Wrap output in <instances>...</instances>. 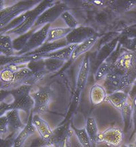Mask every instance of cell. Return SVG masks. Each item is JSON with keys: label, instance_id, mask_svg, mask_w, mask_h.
<instances>
[{"label": "cell", "instance_id": "23", "mask_svg": "<svg viewBox=\"0 0 136 147\" xmlns=\"http://www.w3.org/2000/svg\"><path fill=\"white\" fill-rule=\"evenodd\" d=\"M0 52L1 56L11 57L15 55L16 52L14 50L13 40L10 35H1L0 38Z\"/></svg>", "mask_w": 136, "mask_h": 147}, {"label": "cell", "instance_id": "24", "mask_svg": "<svg viewBox=\"0 0 136 147\" xmlns=\"http://www.w3.org/2000/svg\"><path fill=\"white\" fill-rule=\"evenodd\" d=\"M85 129L90 140H91L93 147H95L97 144V139L98 134L100 133L97 127V125L95 119L92 117H89L86 119Z\"/></svg>", "mask_w": 136, "mask_h": 147}, {"label": "cell", "instance_id": "14", "mask_svg": "<svg viewBox=\"0 0 136 147\" xmlns=\"http://www.w3.org/2000/svg\"><path fill=\"white\" fill-rule=\"evenodd\" d=\"M33 115L34 113L32 112L29 117L26 125L16 136L15 140H14V147H24V144L27 140L36 132V130L32 123Z\"/></svg>", "mask_w": 136, "mask_h": 147}, {"label": "cell", "instance_id": "37", "mask_svg": "<svg viewBox=\"0 0 136 147\" xmlns=\"http://www.w3.org/2000/svg\"><path fill=\"white\" fill-rule=\"evenodd\" d=\"M135 146H136V139H135Z\"/></svg>", "mask_w": 136, "mask_h": 147}, {"label": "cell", "instance_id": "13", "mask_svg": "<svg viewBox=\"0 0 136 147\" xmlns=\"http://www.w3.org/2000/svg\"><path fill=\"white\" fill-rule=\"evenodd\" d=\"M42 59L40 55H14L11 57L1 56V67L2 66L13 64V65H24L28 64L33 61Z\"/></svg>", "mask_w": 136, "mask_h": 147}, {"label": "cell", "instance_id": "2", "mask_svg": "<svg viewBox=\"0 0 136 147\" xmlns=\"http://www.w3.org/2000/svg\"><path fill=\"white\" fill-rule=\"evenodd\" d=\"M32 86L23 85L16 89L8 91V93L12 97V102L10 103L12 110H22L29 117L34 106L31 92Z\"/></svg>", "mask_w": 136, "mask_h": 147}, {"label": "cell", "instance_id": "10", "mask_svg": "<svg viewBox=\"0 0 136 147\" xmlns=\"http://www.w3.org/2000/svg\"><path fill=\"white\" fill-rule=\"evenodd\" d=\"M50 26L51 24H48L33 33L24 49L19 53H16L15 55L27 54L33 51L39 49L42 45H44L47 39L48 32L50 28Z\"/></svg>", "mask_w": 136, "mask_h": 147}, {"label": "cell", "instance_id": "35", "mask_svg": "<svg viewBox=\"0 0 136 147\" xmlns=\"http://www.w3.org/2000/svg\"><path fill=\"white\" fill-rule=\"evenodd\" d=\"M42 147H54L53 146H51V145H49V144H46L44 146H43Z\"/></svg>", "mask_w": 136, "mask_h": 147}, {"label": "cell", "instance_id": "36", "mask_svg": "<svg viewBox=\"0 0 136 147\" xmlns=\"http://www.w3.org/2000/svg\"><path fill=\"white\" fill-rule=\"evenodd\" d=\"M133 84H134V85H135V86H136V80H135V82H134V83H133Z\"/></svg>", "mask_w": 136, "mask_h": 147}, {"label": "cell", "instance_id": "38", "mask_svg": "<svg viewBox=\"0 0 136 147\" xmlns=\"http://www.w3.org/2000/svg\"><path fill=\"white\" fill-rule=\"evenodd\" d=\"M25 147H29V146H25Z\"/></svg>", "mask_w": 136, "mask_h": 147}, {"label": "cell", "instance_id": "33", "mask_svg": "<svg viewBox=\"0 0 136 147\" xmlns=\"http://www.w3.org/2000/svg\"><path fill=\"white\" fill-rule=\"evenodd\" d=\"M47 144L46 143L42 138H38L34 140L31 143L29 147H42L44 145Z\"/></svg>", "mask_w": 136, "mask_h": 147}, {"label": "cell", "instance_id": "11", "mask_svg": "<svg viewBox=\"0 0 136 147\" xmlns=\"http://www.w3.org/2000/svg\"><path fill=\"white\" fill-rule=\"evenodd\" d=\"M96 35H97L96 32L91 27H78L72 29L65 39L69 45H80Z\"/></svg>", "mask_w": 136, "mask_h": 147}, {"label": "cell", "instance_id": "4", "mask_svg": "<svg viewBox=\"0 0 136 147\" xmlns=\"http://www.w3.org/2000/svg\"><path fill=\"white\" fill-rule=\"evenodd\" d=\"M54 3L55 1H50V0L42 1L39 4L37 5L36 8H34V9L27 12V16L25 21H23V23L19 27H18L17 28L11 31V32H8L5 34H13L19 36L29 32L34 27L37 20L38 19L39 16L42 14V12H44L47 8L52 6Z\"/></svg>", "mask_w": 136, "mask_h": 147}, {"label": "cell", "instance_id": "32", "mask_svg": "<svg viewBox=\"0 0 136 147\" xmlns=\"http://www.w3.org/2000/svg\"><path fill=\"white\" fill-rule=\"evenodd\" d=\"M9 125L8 119L5 115H3L0 117V134H1V138H4L6 136L7 134L9 131Z\"/></svg>", "mask_w": 136, "mask_h": 147}, {"label": "cell", "instance_id": "22", "mask_svg": "<svg viewBox=\"0 0 136 147\" xmlns=\"http://www.w3.org/2000/svg\"><path fill=\"white\" fill-rule=\"evenodd\" d=\"M72 29L69 27H56L50 28L48 32L47 39L45 43H50L58 40L65 39Z\"/></svg>", "mask_w": 136, "mask_h": 147}, {"label": "cell", "instance_id": "26", "mask_svg": "<svg viewBox=\"0 0 136 147\" xmlns=\"http://www.w3.org/2000/svg\"><path fill=\"white\" fill-rule=\"evenodd\" d=\"M34 32H36V30L32 29V30L29 31V32H27L25 34L21 35V36H19L18 38H16L14 40H13V47L14 50L16 52V53H19L20 51L23 50L24 47H25V45H27V42H28L29 38H30L31 36H32V34Z\"/></svg>", "mask_w": 136, "mask_h": 147}, {"label": "cell", "instance_id": "17", "mask_svg": "<svg viewBox=\"0 0 136 147\" xmlns=\"http://www.w3.org/2000/svg\"><path fill=\"white\" fill-rule=\"evenodd\" d=\"M120 112L122 116L123 125H124L123 131L125 134H126L133 127V104H132V101L130 97L125 105L121 108Z\"/></svg>", "mask_w": 136, "mask_h": 147}, {"label": "cell", "instance_id": "18", "mask_svg": "<svg viewBox=\"0 0 136 147\" xmlns=\"http://www.w3.org/2000/svg\"><path fill=\"white\" fill-rule=\"evenodd\" d=\"M129 100V95L128 93L125 91H117L108 94L106 102H108L116 109L120 111Z\"/></svg>", "mask_w": 136, "mask_h": 147}, {"label": "cell", "instance_id": "25", "mask_svg": "<svg viewBox=\"0 0 136 147\" xmlns=\"http://www.w3.org/2000/svg\"><path fill=\"white\" fill-rule=\"evenodd\" d=\"M71 127L72 129L73 134L76 135L78 139V142L82 145V147H93L92 144L91 140H90L89 136L86 133L85 127L83 128H76L73 125L72 122L71 121Z\"/></svg>", "mask_w": 136, "mask_h": 147}, {"label": "cell", "instance_id": "7", "mask_svg": "<svg viewBox=\"0 0 136 147\" xmlns=\"http://www.w3.org/2000/svg\"><path fill=\"white\" fill-rule=\"evenodd\" d=\"M67 8V5L63 1L55 2L52 6L47 8L44 12H42V14L37 20L33 29L37 31L46 25L53 23L59 17H61V14L66 11Z\"/></svg>", "mask_w": 136, "mask_h": 147}, {"label": "cell", "instance_id": "29", "mask_svg": "<svg viewBox=\"0 0 136 147\" xmlns=\"http://www.w3.org/2000/svg\"><path fill=\"white\" fill-rule=\"evenodd\" d=\"M129 95L132 101L133 104V131L131 134V138L133 137V136L136 134V86L133 85L131 87L129 91Z\"/></svg>", "mask_w": 136, "mask_h": 147}, {"label": "cell", "instance_id": "28", "mask_svg": "<svg viewBox=\"0 0 136 147\" xmlns=\"http://www.w3.org/2000/svg\"><path fill=\"white\" fill-rule=\"evenodd\" d=\"M27 66L34 73H48L46 69L44 59H40L31 61L30 63L27 64Z\"/></svg>", "mask_w": 136, "mask_h": 147}, {"label": "cell", "instance_id": "1", "mask_svg": "<svg viewBox=\"0 0 136 147\" xmlns=\"http://www.w3.org/2000/svg\"><path fill=\"white\" fill-rule=\"evenodd\" d=\"M110 73L123 77L133 85L136 80V53L127 50L121 46Z\"/></svg>", "mask_w": 136, "mask_h": 147}, {"label": "cell", "instance_id": "8", "mask_svg": "<svg viewBox=\"0 0 136 147\" xmlns=\"http://www.w3.org/2000/svg\"><path fill=\"white\" fill-rule=\"evenodd\" d=\"M125 132L118 127H112L100 132L97 139V144H104L112 147H119L125 137Z\"/></svg>", "mask_w": 136, "mask_h": 147}, {"label": "cell", "instance_id": "20", "mask_svg": "<svg viewBox=\"0 0 136 147\" xmlns=\"http://www.w3.org/2000/svg\"><path fill=\"white\" fill-rule=\"evenodd\" d=\"M18 112V110L13 109L7 112L4 115L7 117L9 127L12 129V132H20L26 125L21 120Z\"/></svg>", "mask_w": 136, "mask_h": 147}, {"label": "cell", "instance_id": "16", "mask_svg": "<svg viewBox=\"0 0 136 147\" xmlns=\"http://www.w3.org/2000/svg\"><path fill=\"white\" fill-rule=\"evenodd\" d=\"M108 93L106 89L102 84L95 83L90 89V102L93 106H99L104 102H106Z\"/></svg>", "mask_w": 136, "mask_h": 147}, {"label": "cell", "instance_id": "27", "mask_svg": "<svg viewBox=\"0 0 136 147\" xmlns=\"http://www.w3.org/2000/svg\"><path fill=\"white\" fill-rule=\"evenodd\" d=\"M44 60L46 69L48 73L58 71L65 63V61L53 58H46L44 59Z\"/></svg>", "mask_w": 136, "mask_h": 147}, {"label": "cell", "instance_id": "12", "mask_svg": "<svg viewBox=\"0 0 136 147\" xmlns=\"http://www.w3.org/2000/svg\"><path fill=\"white\" fill-rule=\"evenodd\" d=\"M32 123L39 134L40 138H42L47 144H50L53 137V129H51L47 121L44 120L40 115H33Z\"/></svg>", "mask_w": 136, "mask_h": 147}, {"label": "cell", "instance_id": "6", "mask_svg": "<svg viewBox=\"0 0 136 147\" xmlns=\"http://www.w3.org/2000/svg\"><path fill=\"white\" fill-rule=\"evenodd\" d=\"M90 56L89 54L86 53L82 61L81 65L78 74L76 79V89L73 93V108H76L78 103L80 102L81 94L83 90L85 89L86 83H87L88 77H89L90 71Z\"/></svg>", "mask_w": 136, "mask_h": 147}, {"label": "cell", "instance_id": "5", "mask_svg": "<svg viewBox=\"0 0 136 147\" xmlns=\"http://www.w3.org/2000/svg\"><path fill=\"white\" fill-rule=\"evenodd\" d=\"M34 106V115H42L47 111L53 100V92L48 87H41L35 91L31 92Z\"/></svg>", "mask_w": 136, "mask_h": 147}, {"label": "cell", "instance_id": "21", "mask_svg": "<svg viewBox=\"0 0 136 147\" xmlns=\"http://www.w3.org/2000/svg\"><path fill=\"white\" fill-rule=\"evenodd\" d=\"M97 40H98V36L96 35V36H93V38L86 40L85 42L77 45L74 50H73L72 54H71L70 61H74L80 55L86 53L88 51H89L93 47V46L95 45V42L97 41Z\"/></svg>", "mask_w": 136, "mask_h": 147}, {"label": "cell", "instance_id": "31", "mask_svg": "<svg viewBox=\"0 0 136 147\" xmlns=\"http://www.w3.org/2000/svg\"><path fill=\"white\" fill-rule=\"evenodd\" d=\"M19 132H12L4 138H1V147H14L15 138Z\"/></svg>", "mask_w": 136, "mask_h": 147}, {"label": "cell", "instance_id": "34", "mask_svg": "<svg viewBox=\"0 0 136 147\" xmlns=\"http://www.w3.org/2000/svg\"><path fill=\"white\" fill-rule=\"evenodd\" d=\"M119 147H136L135 144H121Z\"/></svg>", "mask_w": 136, "mask_h": 147}, {"label": "cell", "instance_id": "30", "mask_svg": "<svg viewBox=\"0 0 136 147\" xmlns=\"http://www.w3.org/2000/svg\"><path fill=\"white\" fill-rule=\"evenodd\" d=\"M61 18L63 20L69 28L74 29L78 27V22L76 18L68 11H65L61 16Z\"/></svg>", "mask_w": 136, "mask_h": 147}, {"label": "cell", "instance_id": "19", "mask_svg": "<svg viewBox=\"0 0 136 147\" xmlns=\"http://www.w3.org/2000/svg\"><path fill=\"white\" fill-rule=\"evenodd\" d=\"M77 45H71L65 48H63V49H59V50L55 51V52L40 55L42 59L53 58L56 59L63 60L67 62L69 60H70L71 54H72L73 50H74Z\"/></svg>", "mask_w": 136, "mask_h": 147}, {"label": "cell", "instance_id": "15", "mask_svg": "<svg viewBox=\"0 0 136 147\" xmlns=\"http://www.w3.org/2000/svg\"><path fill=\"white\" fill-rule=\"evenodd\" d=\"M69 46L67 44L66 39H63L61 40H58V41L50 42V43H45L39 49H36V50L33 51L32 52L25 54L26 55H45L48 54V53H50L55 51L59 50V49H63L66 47Z\"/></svg>", "mask_w": 136, "mask_h": 147}, {"label": "cell", "instance_id": "9", "mask_svg": "<svg viewBox=\"0 0 136 147\" xmlns=\"http://www.w3.org/2000/svg\"><path fill=\"white\" fill-rule=\"evenodd\" d=\"M73 131L71 127V121L61 125L55 129L51 142L49 145L54 147H70L71 138Z\"/></svg>", "mask_w": 136, "mask_h": 147}, {"label": "cell", "instance_id": "3", "mask_svg": "<svg viewBox=\"0 0 136 147\" xmlns=\"http://www.w3.org/2000/svg\"><path fill=\"white\" fill-rule=\"evenodd\" d=\"M41 2V1H20L14 4L5 7L1 10V29L8 25L16 18L32 10Z\"/></svg>", "mask_w": 136, "mask_h": 147}]
</instances>
